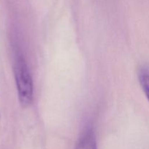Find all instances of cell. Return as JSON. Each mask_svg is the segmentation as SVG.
<instances>
[{
  "label": "cell",
  "mask_w": 149,
  "mask_h": 149,
  "mask_svg": "<svg viewBox=\"0 0 149 149\" xmlns=\"http://www.w3.org/2000/svg\"><path fill=\"white\" fill-rule=\"evenodd\" d=\"M14 74L19 101L22 106L27 107L33 100V87L30 72L23 58L19 57L16 59Z\"/></svg>",
  "instance_id": "1"
},
{
  "label": "cell",
  "mask_w": 149,
  "mask_h": 149,
  "mask_svg": "<svg viewBox=\"0 0 149 149\" xmlns=\"http://www.w3.org/2000/svg\"><path fill=\"white\" fill-rule=\"evenodd\" d=\"M75 149H97L95 135L92 130H88L82 134Z\"/></svg>",
  "instance_id": "2"
},
{
  "label": "cell",
  "mask_w": 149,
  "mask_h": 149,
  "mask_svg": "<svg viewBox=\"0 0 149 149\" xmlns=\"http://www.w3.org/2000/svg\"><path fill=\"white\" fill-rule=\"evenodd\" d=\"M139 81L141 87L149 101V71L141 69L139 73Z\"/></svg>",
  "instance_id": "3"
}]
</instances>
